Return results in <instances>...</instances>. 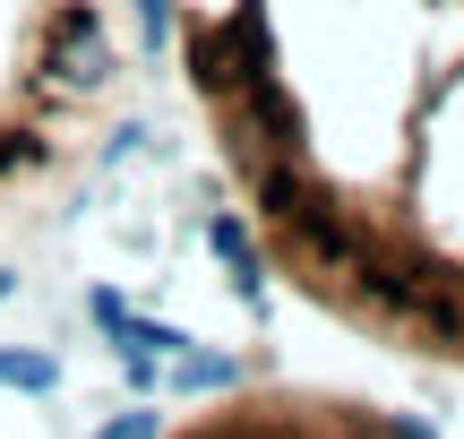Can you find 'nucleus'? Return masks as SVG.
<instances>
[{"instance_id": "obj_1", "label": "nucleus", "mask_w": 464, "mask_h": 439, "mask_svg": "<svg viewBox=\"0 0 464 439\" xmlns=\"http://www.w3.org/2000/svg\"><path fill=\"white\" fill-rule=\"evenodd\" d=\"M172 34L266 259L464 362V0H172Z\"/></svg>"}, {"instance_id": "obj_2", "label": "nucleus", "mask_w": 464, "mask_h": 439, "mask_svg": "<svg viewBox=\"0 0 464 439\" xmlns=\"http://www.w3.org/2000/svg\"><path fill=\"white\" fill-rule=\"evenodd\" d=\"M121 86L103 0H0V199L44 190Z\"/></svg>"}, {"instance_id": "obj_3", "label": "nucleus", "mask_w": 464, "mask_h": 439, "mask_svg": "<svg viewBox=\"0 0 464 439\" xmlns=\"http://www.w3.org/2000/svg\"><path fill=\"white\" fill-rule=\"evenodd\" d=\"M164 439H430L396 414L362 405V396H249V405H224L189 431H164Z\"/></svg>"}, {"instance_id": "obj_4", "label": "nucleus", "mask_w": 464, "mask_h": 439, "mask_svg": "<svg viewBox=\"0 0 464 439\" xmlns=\"http://www.w3.org/2000/svg\"><path fill=\"white\" fill-rule=\"evenodd\" d=\"M207 241H216V259L232 268V285H241L249 302H266V276H258V241H249V224H241V216H216V224H207Z\"/></svg>"}, {"instance_id": "obj_5", "label": "nucleus", "mask_w": 464, "mask_h": 439, "mask_svg": "<svg viewBox=\"0 0 464 439\" xmlns=\"http://www.w3.org/2000/svg\"><path fill=\"white\" fill-rule=\"evenodd\" d=\"M0 388L44 396V388H61V362H52V354H17V345H0Z\"/></svg>"}, {"instance_id": "obj_6", "label": "nucleus", "mask_w": 464, "mask_h": 439, "mask_svg": "<svg viewBox=\"0 0 464 439\" xmlns=\"http://www.w3.org/2000/svg\"><path fill=\"white\" fill-rule=\"evenodd\" d=\"M181 396H216L232 388V354H181V379H172Z\"/></svg>"}, {"instance_id": "obj_7", "label": "nucleus", "mask_w": 464, "mask_h": 439, "mask_svg": "<svg viewBox=\"0 0 464 439\" xmlns=\"http://www.w3.org/2000/svg\"><path fill=\"white\" fill-rule=\"evenodd\" d=\"M95 439H164V414H155V405H130V414H112Z\"/></svg>"}, {"instance_id": "obj_8", "label": "nucleus", "mask_w": 464, "mask_h": 439, "mask_svg": "<svg viewBox=\"0 0 464 439\" xmlns=\"http://www.w3.org/2000/svg\"><path fill=\"white\" fill-rule=\"evenodd\" d=\"M86 319H95V327H103V337H112V327H121V319H130V310H121V293H86Z\"/></svg>"}, {"instance_id": "obj_9", "label": "nucleus", "mask_w": 464, "mask_h": 439, "mask_svg": "<svg viewBox=\"0 0 464 439\" xmlns=\"http://www.w3.org/2000/svg\"><path fill=\"white\" fill-rule=\"evenodd\" d=\"M138 26H147V44H164L172 34V0H138Z\"/></svg>"}, {"instance_id": "obj_10", "label": "nucleus", "mask_w": 464, "mask_h": 439, "mask_svg": "<svg viewBox=\"0 0 464 439\" xmlns=\"http://www.w3.org/2000/svg\"><path fill=\"white\" fill-rule=\"evenodd\" d=\"M9 293H17V276H9V268H0V302H9Z\"/></svg>"}]
</instances>
